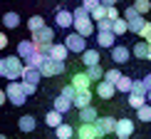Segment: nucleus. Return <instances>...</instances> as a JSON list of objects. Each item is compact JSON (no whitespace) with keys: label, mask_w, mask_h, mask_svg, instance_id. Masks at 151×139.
Returning <instances> with one entry per match:
<instances>
[{"label":"nucleus","mask_w":151,"mask_h":139,"mask_svg":"<svg viewBox=\"0 0 151 139\" xmlns=\"http://www.w3.org/2000/svg\"><path fill=\"white\" fill-rule=\"evenodd\" d=\"M0 139H8V137H5V134H0Z\"/></svg>","instance_id":"6e6d98bb"},{"label":"nucleus","mask_w":151,"mask_h":139,"mask_svg":"<svg viewBox=\"0 0 151 139\" xmlns=\"http://www.w3.org/2000/svg\"><path fill=\"white\" fill-rule=\"evenodd\" d=\"M74 137L77 139H102L104 134L99 132V127L94 122H82L77 127V132H74Z\"/></svg>","instance_id":"423d86ee"},{"label":"nucleus","mask_w":151,"mask_h":139,"mask_svg":"<svg viewBox=\"0 0 151 139\" xmlns=\"http://www.w3.org/2000/svg\"><path fill=\"white\" fill-rule=\"evenodd\" d=\"M3 25H5V28H8V30H15L17 28V25H20V15H17V12H5V15H3Z\"/></svg>","instance_id":"cd10ccee"},{"label":"nucleus","mask_w":151,"mask_h":139,"mask_svg":"<svg viewBox=\"0 0 151 139\" xmlns=\"http://www.w3.org/2000/svg\"><path fill=\"white\" fill-rule=\"evenodd\" d=\"M35 50H37V47H35L32 40H20V42H17V57H20V60H27Z\"/></svg>","instance_id":"aec40b11"},{"label":"nucleus","mask_w":151,"mask_h":139,"mask_svg":"<svg viewBox=\"0 0 151 139\" xmlns=\"http://www.w3.org/2000/svg\"><path fill=\"white\" fill-rule=\"evenodd\" d=\"M149 33H151V22H144V25H141V30H139V33H136V35L146 40V37H149Z\"/></svg>","instance_id":"79ce46f5"},{"label":"nucleus","mask_w":151,"mask_h":139,"mask_svg":"<svg viewBox=\"0 0 151 139\" xmlns=\"http://www.w3.org/2000/svg\"><path fill=\"white\" fill-rule=\"evenodd\" d=\"M17 127H20V132H35V127H37V122H35V117H30V114H22L20 119H17Z\"/></svg>","instance_id":"5701e85b"},{"label":"nucleus","mask_w":151,"mask_h":139,"mask_svg":"<svg viewBox=\"0 0 151 139\" xmlns=\"http://www.w3.org/2000/svg\"><path fill=\"white\" fill-rule=\"evenodd\" d=\"M20 85H22V92L27 94V97H32V94L37 92V85H32V82H22L20 80Z\"/></svg>","instance_id":"58836bf2"},{"label":"nucleus","mask_w":151,"mask_h":139,"mask_svg":"<svg viewBox=\"0 0 151 139\" xmlns=\"http://www.w3.org/2000/svg\"><path fill=\"white\" fill-rule=\"evenodd\" d=\"M131 52H134V57H139V60H146V52H149V42L146 40H139L134 45V50H131Z\"/></svg>","instance_id":"c85d7f7f"},{"label":"nucleus","mask_w":151,"mask_h":139,"mask_svg":"<svg viewBox=\"0 0 151 139\" xmlns=\"http://www.w3.org/2000/svg\"><path fill=\"white\" fill-rule=\"evenodd\" d=\"M99 127V132L106 137V134H114V124H116V119L114 117H97V122H94Z\"/></svg>","instance_id":"f3484780"},{"label":"nucleus","mask_w":151,"mask_h":139,"mask_svg":"<svg viewBox=\"0 0 151 139\" xmlns=\"http://www.w3.org/2000/svg\"><path fill=\"white\" fill-rule=\"evenodd\" d=\"M94 28H97V30H111V20H109V17H102V20H97Z\"/></svg>","instance_id":"ea45409f"},{"label":"nucleus","mask_w":151,"mask_h":139,"mask_svg":"<svg viewBox=\"0 0 151 139\" xmlns=\"http://www.w3.org/2000/svg\"><path fill=\"white\" fill-rule=\"evenodd\" d=\"M131 77H127V75H122V77H119L116 82H114V87H116V92H129L131 90Z\"/></svg>","instance_id":"2f4dec72"},{"label":"nucleus","mask_w":151,"mask_h":139,"mask_svg":"<svg viewBox=\"0 0 151 139\" xmlns=\"http://www.w3.org/2000/svg\"><path fill=\"white\" fill-rule=\"evenodd\" d=\"M129 97H127V102H129V107H141L144 102H146V94H139V92H127Z\"/></svg>","instance_id":"7c9ffc66"},{"label":"nucleus","mask_w":151,"mask_h":139,"mask_svg":"<svg viewBox=\"0 0 151 139\" xmlns=\"http://www.w3.org/2000/svg\"><path fill=\"white\" fill-rule=\"evenodd\" d=\"M70 85L74 87V90H89V87H92V80L87 77V72H74Z\"/></svg>","instance_id":"a211bd4d"},{"label":"nucleus","mask_w":151,"mask_h":139,"mask_svg":"<svg viewBox=\"0 0 151 139\" xmlns=\"http://www.w3.org/2000/svg\"><path fill=\"white\" fill-rule=\"evenodd\" d=\"M146 102H149V104H151V90H149V92H146Z\"/></svg>","instance_id":"3c124183"},{"label":"nucleus","mask_w":151,"mask_h":139,"mask_svg":"<svg viewBox=\"0 0 151 139\" xmlns=\"http://www.w3.org/2000/svg\"><path fill=\"white\" fill-rule=\"evenodd\" d=\"M84 15H89V10H84L82 5H79V8L74 10V12H72V17H84Z\"/></svg>","instance_id":"a18cd8bd"},{"label":"nucleus","mask_w":151,"mask_h":139,"mask_svg":"<svg viewBox=\"0 0 151 139\" xmlns=\"http://www.w3.org/2000/svg\"><path fill=\"white\" fill-rule=\"evenodd\" d=\"M55 137L57 139H74V127L67 124V122H62V124L55 127Z\"/></svg>","instance_id":"412c9836"},{"label":"nucleus","mask_w":151,"mask_h":139,"mask_svg":"<svg viewBox=\"0 0 151 139\" xmlns=\"http://www.w3.org/2000/svg\"><path fill=\"white\" fill-rule=\"evenodd\" d=\"M72 28H74V33H79L82 37H92V35H94V20H92L89 15L74 17V20H72Z\"/></svg>","instance_id":"0eeeda50"},{"label":"nucleus","mask_w":151,"mask_h":139,"mask_svg":"<svg viewBox=\"0 0 151 139\" xmlns=\"http://www.w3.org/2000/svg\"><path fill=\"white\" fill-rule=\"evenodd\" d=\"M62 117H65L62 112H57V109H50L47 114H45V124H47V127H52V129H55L57 124H62V122H65Z\"/></svg>","instance_id":"a878e982"},{"label":"nucleus","mask_w":151,"mask_h":139,"mask_svg":"<svg viewBox=\"0 0 151 139\" xmlns=\"http://www.w3.org/2000/svg\"><path fill=\"white\" fill-rule=\"evenodd\" d=\"M99 3H102V5H116L119 0H99Z\"/></svg>","instance_id":"8fccbe9b"},{"label":"nucleus","mask_w":151,"mask_h":139,"mask_svg":"<svg viewBox=\"0 0 151 139\" xmlns=\"http://www.w3.org/2000/svg\"><path fill=\"white\" fill-rule=\"evenodd\" d=\"M22 60L17 55H8V57H0V77L5 80H20L22 75Z\"/></svg>","instance_id":"f257e3e1"},{"label":"nucleus","mask_w":151,"mask_h":139,"mask_svg":"<svg viewBox=\"0 0 151 139\" xmlns=\"http://www.w3.org/2000/svg\"><path fill=\"white\" fill-rule=\"evenodd\" d=\"M109 50H111V62H114V65H124V62H129V57H131V50L127 45H111Z\"/></svg>","instance_id":"1a4fd4ad"},{"label":"nucleus","mask_w":151,"mask_h":139,"mask_svg":"<svg viewBox=\"0 0 151 139\" xmlns=\"http://www.w3.org/2000/svg\"><path fill=\"white\" fill-rule=\"evenodd\" d=\"M94 92H97V97H102V99H111L114 92H116V87L111 85V82H106V80H99L97 87H94Z\"/></svg>","instance_id":"9b49d317"},{"label":"nucleus","mask_w":151,"mask_h":139,"mask_svg":"<svg viewBox=\"0 0 151 139\" xmlns=\"http://www.w3.org/2000/svg\"><path fill=\"white\" fill-rule=\"evenodd\" d=\"M42 25H45V17H42V15H32L27 20V30H30V33H35V30H40Z\"/></svg>","instance_id":"72a5a7b5"},{"label":"nucleus","mask_w":151,"mask_h":139,"mask_svg":"<svg viewBox=\"0 0 151 139\" xmlns=\"http://www.w3.org/2000/svg\"><path fill=\"white\" fill-rule=\"evenodd\" d=\"M74 92H77V90H74L72 85H67V87H62V92H60V94H65V97H70V99H72V97H74Z\"/></svg>","instance_id":"c03bdc74"},{"label":"nucleus","mask_w":151,"mask_h":139,"mask_svg":"<svg viewBox=\"0 0 151 139\" xmlns=\"http://www.w3.org/2000/svg\"><path fill=\"white\" fill-rule=\"evenodd\" d=\"M5 102H8V94H5V90H0V107H3Z\"/></svg>","instance_id":"09e8293b"},{"label":"nucleus","mask_w":151,"mask_h":139,"mask_svg":"<svg viewBox=\"0 0 151 139\" xmlns=\"http://www.w3.org/2000/svg\"><path fill=\"white\" fill-rule=\"evenodd\" d=\"M65 47L70 50V52H77L79 55L82 50L87 47V37H82L79 33H70V35L65 37Z\"/></svg>","instance_id":"6e6552de"},{"label":"nucleus","mask_w":151,"mask_h":139,"mask_svg":"<svg viewBox=\"0 0 151 139\" xmlns=\"http://www.w3.org/2000/svg\"><path fill=\"white\" fill-rule=\"evenodd\" d=\"M134 10H139L141 15H146L151 10V0H134Z\"/></svg>","instance_id":"e433bc0d"},{"label":"nucleus","mask_w":151,"mask_h":139,"mask_svg":"<svg viewBox=\"0 0 151 139\" xmlns=\"http://www.w3.org/2000/svg\"><path fill=\"white\" fill-rule=\"evenodd\" d=\"M141 82L146 85V90H151V72H149V75H144V80H141Z\"/></svg>","instance_id":"de8ad7c7"},{"label":"nucleus","mask_w":151,"mask_h":139,"mask_svg":"<svg viewBox=\"0 0 151 139\" xmlns=\"http://www.w3.org/2000/svg\"><path fill=\"white\" fill-rule=\"evenodd\" d=\"M129 92H139V94H146L149 90H146V85H144L141 80H134V82H131V90H129Z\"/></svg>","instance_id":"4c0bfd02"},{"label":"nucleus","mask_w":151,"mask_h":139,"mask_svg":"<svg viewBox=\"0 0 151 139\" xmlns=\"http://www.w3.org/2000/svg\"><path fill=\"white\" fill-rule=\"evenodd\" d=\"M119 15H122V12L116 10V5H106V17H109V20H116Z\"/></svg>","instance_id":"a19ab883"},{"label":"nucleus","mask_w":151,"mask_h":139,"mask_svg":"<svg viewBox=\"0 0 151 139\" xmlns=\"http://www.w3.org/2000/svg\"><path fill=\"white\" fill-rule=\"evenodd\" d=\"M136 117H139L141 122H151V104L144 102L141 107H136Z\"/></svg>","instance_id":"473e14b6"},{"label":"nucleus","mask_w":151,"mask_h":139,"mask_svg":"<svg viewBox=\"0 0 151 139\" xmlns=\"http://www.w3.org/2000/svg\"><path fill=\"white\" fill-rule=\"evenodd\" d=\"M97 5H99V0H82V8L84 10H94Z\"/></svg>","instance_id":"37998d69"},{"label":"nucleus","mask_w":151,"mask_h":139,"mask_svg":"<svg viewBox=\"0 0 151 139\" xmlns=\"http://www.w3.org/2000/svg\"><path fill=\"white\" fill-rule=\"evenodd\" d=\"M92 90H77L74 92V97H72V107H87V104H92Z\"/></svg>","instance_id":"ddd939ff"},{"label":"nucleus","mask_w":151,"mask_h":139,"mask_svg":"<svg viewBox=\"0 0 151 139\" xmlns=\"http://www.w3.org/2000/svg\"><path fill=\"white\" fill-rule=\"evenodd\" d=\"M67 55H70V50L65 47V42H52L50 50H47V57H52V60H62V62H65Z\"/></svg>","instance_id":"f8f14e48"},{"label":"nucleus","mask_w":151,"mask_h":139,"mask_svg":"<svg viewBox=\"0 0 151 139\" xmlns=\"http://www.w3.org/2000/svg\"><path fill=\"white\" fill-rule=\"evenodd\" d=\"M79 55H82V62H84V67H89V65H99V60H102L99 50H89V47H84Z\"/></svg>","instance_id":"6ab92c4d"},{"label":"nucleus","mask_w":151,"mask_h":139,"mask_svg":"<svg viewBox=\"0 0 151 139\" xmlns=\"http://www.w3.org/2000/svg\"><path fill=\"white\" fill-rule=\"evenodd\" d=\"M119 77H122V72H119L116 67H111V70H104V77H102V80H106V82H111V85H114Z\"/></svg>","instance_id":"c9c22d12"},{"label":"nucleus","mask_w":151,"mask_h":139,"mask_svg":"<svg viewBox=\"0 0 151 139\" xmlns=\"http://www.w3.org/2000/svg\"><path fill=\"white\" fill-rule=\"evenodd\" d=\"M40 72H42V77H57V75L65 72V62H62V60H52V57H45V62L40 65Z\"/></svg>","instance_id":"39448f33"},{"label":"nucleus","mask_w":151,"mask_h":139,"mask_svg":"<svg viewBox=\"0 0 151 139\" xmlns=\"http://www.w3.org/2000/svg\"><path fill=\"white\" fill-rule=\"evenodd\" d=\"M116 139H131V137H116Z\"/></svg>","instance_id":"5fc2aeb1"},{"label":"nucleus","mask_w":151,"mask_h":139,"mask_svg":"<svg viewBox=\"0 0 151 139\" xmlns=\"http://www.w3.org/2000/svg\"><path fill=\"white\" fill-rule=\"evenodd\" d=\"M87 77H89L92 82H99L104 77V70H102V65H89L87 67Z\"/></svg>","instance_id":"c756f323"},{"label":"nucleus","mask_w":151,"mask_h":139,"mask_svg":"<svg viewBox=\"0 0 151 139\" xmlns=\"http://www.w3.org/2000/svg\"><path fill=\"white\" fill-rule=\"evenodd\" d=\"M111 33H114L116 37H122V35H127V33H129V28H127V20H124L122 15H119L116 20H111Z\"/></svg>","instance_id":"bb28decb"},{"label":"nucleus","mask_w":151,"mask_h":139,"mask_svg":"<svg viewBox=\"0 0 151 139\" xmlns=\"http://www.w3.org/2000/svg\"><path fill=\"white\" fill-rule=\"evenodd\" d=\"M72 12L70 10H65V8H57V12H55V25H57V28H72Z\"/></svg>","instance_id":"4468645a"},{"label":"nucleus","mask_w":151,"mask_h":139,"mask_svg":"<svg viewBox=\"0 0 151 139\" xmlns=\"http://www.w3.org/2000/svg\"><path fill=\"white\" fill-rule=\"evenodd\" d=\"M131 134H134V122H131L129 117L116 119V124H114V137H131Z\"/></svg>","instance_id":"9d476101"},{"label":"nucleus","mask_w":151,"mask_h":139,"mask_svg":"<svg viewBox=\"0 0 151 139\" xmlns=\"http://www.w3.org/2000/svg\"><path fill=\"white\" fill-rule=\"evenodd\" d=\"M32 42H35V47H37V50L47 52L50 45L55 42V30H52V28H47V25H42L40 30H35V33H32Z\"/></svg>","instance_id":"7ed1b4c3"},{"label":"nucleus","mask_w":151,"mask_h":139,"mask_svg":"<svg viewBox=\"0 0 151 139\" xmlns=\"http://www.w3.org/2000/svg\"><path fill=\"white\" fill-rule=\"evenodd\" d=\"M5 94H8V102H10V104H15V107H22L25 102H27V94L22 92V85H20V80H8Z\"/></svg>","instance_id":"f03ea898"},{"label":"nucleus","mask_w":151,"mask_h":139,"mask_svg":"<svg viewBox=\"0 0 151 139\" xmlns=\"http://www.w3.org/2000/svg\"><path fill=\"white\" fill-rule=\"evenodd\" d=\"M114 40H116V35L111 33V30H97V45L99 47L109 50L111 45H114Z\"/></svg>","instance_id":"2eb2a0df"},{"label":"nucleus","mask_w":151,"mask_h":139,"mask_svg":"<svg viewBox=\"0 0 151 139\" xmlns=\"http://www.w3.org/2000/svg\"><path fill=\"white\" fill-rule=\"evenodd\" d=\"M124 20H127V28H129V33H139V30H141V25L144 22H146V20H144V15H141V12L139 10H134V5H129V8L127 10H124Z\"/></svg>","instance_id":"20e7f679"},{"label":"nucleus","mask_w":151,"mask_h":139,"mask_svg":"<svg viewBox=\"0 0 151 139\" xmlns=\"http://www.w3.org/2000/svg\"><path fill=\"white\" fill-rule=\"evenodd\" d=\"M97 117H99V112L94 109L92 104L79 107V122H97Z\"/></svg>","instance_id":"4be33fe9"},{"label":"nucleus","mask_w":151,"mask_h":139,"mask_svg":"<svg viewBox=\"0 0 151 139\" xmlns=\"http://www.w3.org/2000/svg\"><path fill=\"white\" fill-rule=\"evenodd\" d=\"M45 57H47V52H42V50H35V52L30 55L27 60H25V65H27V67H37V70H40V65L45 62Z\"/></svg>","instance_id":"393cba45"},{"label":"nucleus","mask_w":151,"mask_h":139,"mask_svg":"<svg viewBox=\"0 0 151 139\" xmlns=\"http://www.w3.org/2000/svg\"><path fill=\"white\" fill-rule=\"evenodd\" d=\"M89 17H92L94 22H97V20H102V17H106V5H102V3H99L94 10H89Z\"/></svg>","instance_id":"f704fd0d"},{"label":"nucleus","mask_w":151,"mask_h":139,"mask_svg":"<svg viewBox=\"0 0 151 139\" xmlns=\"http://www.w3.org/2000/svg\"><path fill=\"white\" fill-rule=\"evenodd\" d=\"M52 109L62 112V114H67V112L72 109V99L65 97V94H60V97H55V107H52Z\"/></svg>","instance_id":"b1692460"},{"label":"nucleus","mask_w":151,"mask_h":139,"mask_svg":"<svg viewBox=\"0 0 151 139\" xmlns=\"http://www.w3.org/2000/svg\"><path fill=\"white\" fill-rule=\"evenodd\" d=\"M146 60H151V45H149V52H146Z\"/></svg>","instance_id":"603ef678"},{"label":"nucleus","mask_w":151,"mask_h":139,"mask_svg":"<svg viewBox=\"0 0 151 139\" xmlns=\"http://www.w3.org/2000/svg\"><path fill=\"white\" fill-rule=\"evenodd\" d=\"M146 42H149V45H151V33H149V37H146Z\"/></svg>","instance_id":"864d4df0"},{"label":"nucleus","mask_w":151,"mask_h":139,"mask_svg":"<svg viewBox=\"0 0 151 139\" xmlns=\"http://www.w3.org/2000/svg\"><path fill=\"white\" fill-rule=\"evenodd\" d=\"M20 80L22 82H32V85H40V80H42V72L37 67H27L25 65L22 67V75H20Z\"/></svg>","instance_id":"dca6fc26"},{"label":"nucleus","mask_w":151,"mask_h":139,"mask_svg":"<svg viewBox=\"0 0 151 139\" xmlns=\"http://www.w3.org/2000/svg\"><path fill=\"white\" fill-rule=\"evenodd\" d=\"M5 47H8V35L0 33V50H5Z\"/></svg>","instance_id":"49530a36"}]
</instances>
